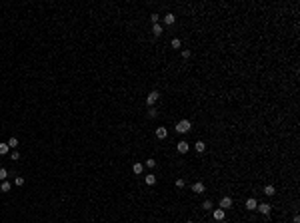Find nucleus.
<instances>
[{
	"label": "nucleus",
	"mask_w": 300,
	"mask_h": 223,
	"mask_svg": "<svg viewBox=\"0 0 300 223\" xmlns=\"http://www.w3.org/2000/svg\"><path fill=\"white\" fill-rule=\"evenodd\" d=\"M148 116H150V118H156V116H158V110H156V108H150V110H148Z\"/></svg>",
	"instance_id": "21"
},
{
	"label": "nucleus",
	"mask_w": 300,
	"mask_h": 223,
	"mask_svg": "<svg viewBox=\"0 0 300 223\" xmlns=\"http://www.w3.org/2000/svg\"><path fill=\"white\" fill-rule=\"evenodd\" d=\"M162 32H164V28L160 26V24H154V26H152V34H154V36H160Z\"/></svg>",
	"instance_id": "15"
},
{
	"label": "nucleus",
	"mask_w": 300,
	"mask_h": 223,
	"mask_svg": "<svg viewBox=\"0 0 300 223\" xmlns=\"http://www.w3.org/2000/svg\"><path fill=\"white\" fill-rule=\"evenodd\" d=\"M132 171L136 173V175H140V173L144 171V165H142V164H134V165H132Z\"/></svg>",
	"instance_id": "14"
},
{
	"label": "nucleus",
	"mask_w": 300,
	"mask_h": 223,
	"mask_svg": "<svg viewBox=\"0 0 300 223\" xmlns=\"http://www.w3.org/2000/svg\"><path fill=\"white\" fill-rule=\"evenodd\" d=\"M150 20H152V24H158L160 16H158V14H150Z\"/></svg>",
	"instance_id": "24"
},
{
	"label": "nucleus",
	"mask_w": 300,
	"mask_h": 223,
	"mask_svg": "<svg viewBox=\"0 0 300 223\" xmlns=\"http://www.w3.org/2000/svg\"><path fill=\"white\" fill-rule=\"evenodd\" d=\"M14 185H16V187H22V185H24V177L16 175V177H14Z\"/></svg>",
	"instance_id": "16"
},
{
	"label": "nucleus",
	"mask_w": 300,
	"mask_h": 223,
	"mask_svg": "<svg viewBox=\"0 0 300 223\" xmlns=\"http://www.w3.org/2000/svg\"><path fill=\"white\" fill-rule=\"evenodd\" d=\"M146 165L148 167H154V165H156V159H146Z\"/></svg>",
	"instance_id": "28"
},
{
	"label": "nucleus",
	"mask_w": 300,
	"mask_h": 223,
	"mask_svg": "<svg viewBox=\"0 0 300 223\" xmlns=\"http://www.w3.org/2000/svg\"><path fill=\"white\" fill-rule=\"evenodd\" d=\"M8 151H10V147H8V144H0V156H6Z\"/></svg>",
	"instance_id": "18"
},
{
	"label": "nucleus",
	"mask_w": 300,
	"mask_h": 223,
	"mask_svg": "<svg viewBox=\"0 0 300 223\" xmlns=\"http://www.w3.org/2000/svg\"><path fill=\"white\" fill-rule=\"evenodd\" d=\"M6 144H8V147H16V145H18V139H16V138H10Z\"/></svg>",
	"instance_id": "20"
},
{
	"label": "nucleus",
	"mask_w": 300,
	"mask_h": 223,
	"mask_svg": "<svg viewBox=\"0 0 300 223\" xmlns=\"http://www.w3.org/2000/svg\"><path fill=\"white\" fill-rule=\"evenodd\" d=\"M202 207H204V209H210V207H212V201H210V199H208V201H204V203H202Z\"/></svg>",
	"instance_id": "27"
},
{
	"label": "nucleus",
	"mask_w": 300,
	"mask_h": 223,
	"mask_svg": "<svg viewBox=\"0 0 300 223\" xmlns=\"http://www.w3.org/2000/svg\"><path fill=\"white\" fill-rule=\"evenodd\" d=\"M218 205H220V209H224V211H226V209H230V207H232V197H222V199H220V201H218Z\"/></svg>",
	"instance_id": "3"
},
{
	"label": "nucleus",
	"mask_w": 300,
	"mask_h": 223,
	"mask_svg": "<svg viewBox=\"0 0 300 223\" xmlns=\"http://www.w3.org/2000/svg\"><path fill=\"white\" fill-rule=\"evenodd\" d=\"M194 150L198 151V153H202V151L206 150V144H204V142H196V144H194Z\"/></svg>",
	"instance_id": "13"
},
{
	"label": "nucleus",
	"mask_w": 300,
	"mask_h": 223,
	"mask_svg": "<svg viewBox=\"0 0 300 223\" xmlns=\"http://www.w3.org/2000/svg\"><path fill=\"white\" fill-rule=\"evenodd\" d=\"M176 150H178V153H186V151L190 150V145H188V142H178V144H176Z\"/></svg>",
	"instance_id": "8"
},
{
	"label": "nucleus",
	"mask_w": 300,
	"mask_h": 223,
	"mask_svg": "<svg viewBox=\"0 0 300 223\" xmlns=\"http://www.w3.org/2000/svg\"><path fill=\"white\" fill-rule=\"evenodd\" d=\"M184 185H186V181H184L182 177H180V179H176V187H178V189H182Z\"/></svg>",
	"instance_id": "22"
},
{
	"label": "nucleus",
	"mask_w": 300,
	"mask_h": 223,
	"mask_svg": "<svg viewBox=\"0 0 300 223\" xmlns=\"http://www.w3.org/2000/svg\"><path fill=\"white\" fill-rule=\"evenodd\" d=\"M10 187H12V185L8 183V181H2V183H0V191H4V193H6V191H10Z\"/></svg>",
	"instance_id": "19"
},
{
	"label": "nucleus",
	"mask_w": 300,
	"mask_h": 223,
	"mask_svg": "<svg viewBox=\"0 0 300 223\" xmlns=\"http://www.w3.org/2000/svg\"><path fill=\"white\" fill-rule=\"evenodd\" d=\"M188 223H194V221H188Z\"/></svg>",
	"instance_id": "29"
},
{
	"label": "nucleus",
	"mask_w": 300,
	"mask_h": 223,
	"mask_svg": "<svg viewBox=\"0 0 300 223\" xmlns=\"http://www.w3.org/2000/svg\"><path fill=\"white\" fill-rule=\"evenodd\" d=\"M6 177H8V169L6 167H0V181H6Z\"/></svg>",
	"instance_id": "17"
},
{
	"label": "nucleus",
	"mask_w": 300,
	"mask_h": 223,
	"mask_svg": "<svg viewBox=\"0 0 300 223\" xmlns=\"http://www.w3.org/2000/svg\"><path fill=\"white\" fill-rule=\"evenodd\" d=\"M190 128H192V122H190V120H180L178 124H176V131H178V134H188Z\"/></svg>",
	"instance_id": "1"
},
{
	"label": "nucleus",
	"mask_w": 300,
	"mask_h": 223,
	"mask_svg": "<svg viewBox=\"0 0 300 223\" xmlns=\"http://www.w3.org/2000/svg\"><path fill=\"white\" fill-rule=\"evenodd\" d=\"M256 209H258L262 215H270V213H272V205H270V203H258Z\"/></svg>",
	"instance_id": "4"
},
{
	"label": "nucleus",
	"mask_w": 300,
	"mask_h": 223,
	"mask_svg": "<svg viewBox=\"0 0 300 223\" xmlns=\"http://www.w3.org/2000/svg\"><path fill=\"white\" fill-rule=\"evenodd\" d=\"M158 100H160V92H158V90H152V92L148 94V98H146V104L150 106V108H152V106L156 104Z\"/></svg>",
	"instance_id": "2"
},
{
	"label": "nucleus",
	"mask_w": 300,
	"mask_h": 223,
	"mask_svg": "<svg viewBox=\"0 0 300 223\" xmlns=\"http://www.w3.org/2000/svg\"><path fill=\"white\" fill-rule=\"evenodd\" d=\"M144 181H146V185H154V183H156V175L148 173V175H144Z\"/></svg>",
	"instance_id": "11"
},
{
	"label": "nucleus",
	"mask_w": 300,
	"mask_h": 223,
	"mask_svg": "<svg viewBox=\"0 0 300 223\" xmlns=\"http://www.w3.org/2000/svg\"><path fill=\"white\" fill-rule=\"evenodd\" d=\"M174 22H176V16H174L172 12H168L166 16H164V24H168V26H172Z\"/></svg>",
	"instance_id": "10"
},
{
	"label": "nucleus",
	"mask_w": 300,
	"mask_h": 223,
	"mask_svg": "<svg viewBox=\"0 0 300 223\" xmlns=\"http://www.w3.org/2000/svg\"><path fill=\"white\" fill-rule=\"evenodd\" d=\"M180 46H182V42L178 38H172V48H180Z\"/></svg>",
	"instance_id": "23"
},
{
	"label": "nucleus",
	"mask_w": 300,
	"mask_h": 223,
	"mask_svg": "<svg viewBox=\"0 0 300 223\" xmlns=\"http://www.w3.org/2000/svg\"><path fill=\"white\" fill-rule=\"evenodd\" d=\"M156 138H158V139H166L168 138V130H166V128H162V125L156 128Z\"/></svg>",
	"instance_id": "6"
},
{
	"label": "nucleus",
	"mask_w": 300,
	"mask_h": 223,
	"mask_svg": "<svg viewBox=\"0 0 300 223\" xmlns=\"http://www.w3.org/2000/svg\"><path fill=\"white\" fill-rule=\"evenodd\" d=\"M190 54H192L190 50H182V58H184V60H188V58H190Z\"/></svg>",
	"instance_id": "25"
},
{
	"label": "nucleus",
	"mask_w": 300,
	"mask_h": 223,
	"mask_svg": "<svg viewBox=\"0 0 300 223\" xmlns=\"http://www.w3.org/2000/svg\"><path fill=\"white\" fill-rule=\"evenodd\" d=\"M204 189H206V187H204V183H202V181H196V183L192 185V191H194V193H204Z\"/></svg>",
	"instance_id": "9"
},
{
	"label": "nucleus",
	"mask_w": 300,
	"mask_h": 223,
	"mask_svg": "<svg viewBox=\"0 0 300 223\" xmlns=\"http://www.w3.org/2000/svg\"><path fill=\"white\" fill-rule=\"evenodd\" d=\"M258 207V201H256V197H250V199H246V209L248 211H254Z\"/></svg>",
	"instance_id": "7"
},
{
	"label": "nucleus",
	"mask_w": 300,
	"mask_h": 223,
	"mask_svg": "<svg viewBox=\"0 0 300 223\" xmlns=\"http://www.w3.org/2000/svg\"><path fill=\"white\" fill-rule=\"evenodd\" d=\"M274 193H276V189H274V185H266V187H264V195H266V197H272Z\"/></svg>",
	"instance_id": "12"
},
{
	"label": "nucleus",
	"mask_w": 300,
	"mask_h": 223,
	"mask_svg": "<svg viewBox=\"0 0 300 223\" xmlns=\"http://www.w3.org/2000/svg\"><path fill=\"white\" fill-rule=\"evenodd\" d=\"M212 217H214V221H224V217H226V213H224V209H214V213H212Z\"/></svg>",
	"instance_id": "5"
},
{
	"label": "nucleus",
	"mask_w": 300,
	"mask_h": 223,
	"mask_svg": "<svg viewBox=\"0 0 300 223\" xmlns=\"http://www.w3.org/2000/svg\"><path fill=\"white\" fill-rule=\"evenodd\" d=\"M10 159H14V161L20 159V153H18V151H12V153H10Z\"/></svg>",
	"instance_id": "26"
}]
</instances>
